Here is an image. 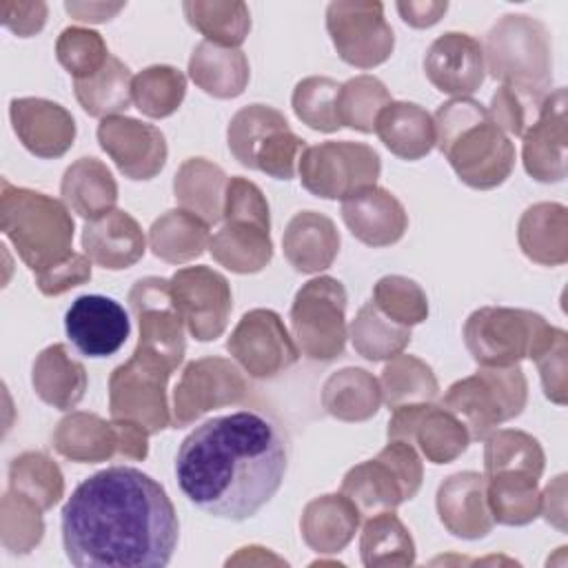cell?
Here are the masks:
<instances>
[{"label":"cell","instance_id":"22","mask_svg":"<svg viewBox=\"0 0 568 568\" xmlns=\"http://www.w3.org/2000/svg\"><path fill=\"white\" fill-rule=\"evenodd\" d=\"M486 71L484 47L468 33L448 31L433 40L424 58V73L430 84L453 98L475 93Z\"/></svg>","mask_w":568,"mask_h":568},{"label":"cell","instance_id":"51","mask_svg":"<svg viewBox=\"0 0 568 568\" xmlns=\"http://www.w3.org/2000/svg\"><path fill=\"white\" fill-rule=\"evenodd\" d=\"M388 320L402 326H415L428 315V300L422 286L404 275H386L377 280L371 300Z\"/></svg>","mask_w":568,"mask_h":568},{"label":"cell","instance_id":"46","mask_svg":"<svg viewBox=\"0 0 568 568\" xmlns=\"http://www.w3.org/2000/svg\"><path fill=\"white\" fill-rule=\"evenodd\" d=\"M9 488L33 499L42 510L53 508L64 495V479L44 453H22L9 466Z\"/></svg>","mask_w":568,"mask_h":568},{"label":"cell","instance_id":"53","mask_svg":"<svg viewBox=\"0 0 568 568\" xmlns=\"http://www.w3.org/2000/svg\"><path fill=\"white\" fill-rule=\"evenodd\" d=\"M566 353H568L566 333L561 328H555L548 324L541 331V335L537 337V342L528 355L539 368V377H541L546 397L559 406L566 404V393H568Z\"/></svg>","mask_w":568,"mask_h":568},{"label":"cell","instance_id":"9","mask_svg":"<svg viewBox=\"0 0 568 568\" xmlns=\"http://www.w3.org/2000/svg\"><path fill=\"white\" fill-rule=\"evenodd\" d=\"M226 140L233 158L248 169H257L275 180H291L306 149L286 118L266 104L242 106L229 122Z\"/></svg>","mask_w":568,"mask_h":568},{"label":"cell","instance_id":"17","mask_svg":"<svg viewBox=\"0 0 568 568\" xmlns=\"http://www.w3.org/2000/svg\"><path fill=\"white\" fill-rule=\"evenodd\" d=\"M169 282L186 331L200 342L220 337L233 308L226 277L209 266H186L175 271Z\"/></svg>","mask_w":568,"mask_h":568},{"label":"cell","instance_id":"49","mask_svg":"<svg viewBox=\"0 0 568 568\" xmlns=\"http://www.w3.org/2000/svg\"><path fill=\"white\" fill-rule=\"evenodd\" d=\"M42 513L44 510L33 499L9 488L0 506L2 546L13 555H27L36 548L44 532Z\"/></svg>","mask_w":568,"mask_h":568},{"label":"cell","instance_id":"6","mask_svg":"<svg viewBox=\"0 0 568 568\" xmlns=\"http://www.w3.org/2000/svg\"><path fill=\"white\" fill-rule=\"evenodd\" d=\"M486 67L495 80L532 95H548L552 82L550 36L530 16L501 18L486 38Z\"/></svg>","mask_w":568,"mask_h":568},{"label":"cell","instance_id":"24","mask_svg":"<svg viewBox=\"0 0 568 568\" xmlns=\"http://www.w3.org/2000/svg\"><path fill=\"white\" fill-rule=\"evenodd\" d=\"M11 124L22 146L38 158H60L75 140L73 115L44 98H16L9 106Z\"/></svg>","mask_w":568,"mask_h":568},{"label":"cell","instance_id":"44","mask_svg":"<svg viewBox=\"0 0 568 568\" xmlns=\"http://www.w3.org/2000/svg\"><path fill=\"white\" fill-rule=\"evenodd\" d=\"M184 16L206 42L237 49L251 29V16L244 2H184Z\"/></svg>","mask_w":568,"mask_h":568},{"label":"cell","instance_id":"32","mask_svg":"<svg viewBox=\"0 0 568 568\" xmlns=\"http://www.w3.org/2000/svg\"><path fill=\"white\" fill-rule=\"evenodd\" d=\"M517 240L526 257L544 266L568 260V211L557 202H539L519 220Z\"/></svg>","mask_w":568,"mask_h":568},{"label":"cell","instance_id":"45","mask_svg":"<svg viewBox=\"0 0 568 568\" xmlns=\"http://www.w3.org/2000/svg\"><path fill=\"white\" fill-rule=\"evenodd\" d=\"M544 462L546 457L539 442L524 430L501 428L484 437V477L504 470H526L541 477Z\"/></svg>","mask_w":568,"mask_h":568},{"label":"cell","instance_id":"19","mask_svg":"<svg viewBox=\"0 0 568 568\" xmlns=\"http://www.w3.org/2000/svg\"><path fill=\"white\" fill-rule=\"evenodd\" d=\"M246 395L240 368L224 357H202L186 364L173 390V424L189 426L204 413L237 404Z\"/></svg>","mask_w":568,"mask_h":568},{"label":"cell","instance_id":"47","mask_svg":"<svg viewBox=\"0 0 568 568\" xmlns=\"http://www.w3.org/2000/svg\"><path fill=\"white\" fill-rule=\"evenodd\" d=\"M186 93V78L182 71L155 64L140 71L131 82L133 104L149 118H166L180 109Z\"/></svg>","mask_w":568,"mask_h":568},{"label":"cell","instance_id":"7","mask_svg":"<svg viewBox=\"0 0 568 568\" xmlns=\"http://www.w3.org/2000/svg\"><path fill=\"white\" fill-rule=\"evenodd\" d=\"M526 399L528 384L519 364L479 366L477 373L450 384L442 406L468 428L470 439H484L499 424L521 415Z\"/></svg>","mask_w":568,"mask_h":568},{"label":"cell","instance_id":"42","mask_svg":"<svg viewBox=\"0 0 568 568\" xmlns=\"http://www.w3.org/2000/svg\"><path fill=\"white\" fill-rule=\"evenodd\" d=\"M382 388V402H386L390 408L404 406V404H419V402H433L439 393L437 377L433 368L417 359L415 355H395L382 371L379 379Z\"/></svg>","mask_w":568,"mask_h":568},{"label":"cell","instance_id":"50","mask_svg":"<svg viewBox=\"0 0 568 568\" xmlns=\"http://www.w3.org/2000/svg\"><path fill=\"white\" fill-rule=\"evenodd\" d=\"M339 82L324 75H311L297 82L293 91V111L311 129L333 133L342 129L337 120Z\"/></svg>","mask_w":568,"mask_h":568},{"label":"cell","instance_id":"41","mask_svg":"<svg viewBox=\"0 0 568 568\" xmlns=\"http://www.w3.org/2000/svg\"><path fill=\"white\" fill-rule=\"evenodd\" d=\"M133 75L126 64H122L115 55L106 60V64L87 80H73L75 98L82 109L93 118H111L120 115L133 102L131 98Z\"/></svg>","mask_w":568,"mask_h":568},{"label":"cell","instance_id":"1","mask_svg":"<svg viewBox=\"0 0 568 568\" xmlns=\"http://www.w3.org/2000/svg\"><path fill=\"white\" fill-rule=\"evenodd\" d=\"M60 528L78 568H164L180 537L164 486L133 466H109L80 481Z\"/></svg>","mask_w":568,"mask_h":568},{"label":"cell","instance_id":"5","mask_svg":"<svg viewBox=\"0 0 568 568\" xmlns=\"http://www.w3.org/2000/svg\"><path fill=\"white\" fill-rule=\"evenodd\" d=\"M224 224L211 235L209 251L233 273H257L273 257L268 202L257 184L231 178L224 195Z\"/></svg>","mask_w":568,"mask_h":568},{"label":"cell","instance_id":"36","mask_svg":"<svg viewBox=\"0 0 568 568\" xmlns=\"http://www.w3.org/2000/svg\"><path fill=\"white\" fill-rule=\"evenodd\" d=\"M539 477L526 470H504L486 477V501L493 521L526 526L541 515Z\"/></svg>","mask_w":568,"mask_h":568},{"label":"cell","instance_id":"38","mask_svg":"<svg viewBox=\"0 0 568 568\" xmlns=\"http://www.w3.org/2000/svg\"><path fill=\"white\" fill-rule=\"evenodd\" d=\"M209 224L184 209H171L149 229V246L155 257L169 264H184L209 248Z\"/></svg>","mask_w":568,"mask_h":568},{"label":"cell","instance_id":"54","mask_svg":"<svg viewBox=\"0 0 568 568\" xmlns=\"http://www.w3.org/2000/svg\"><path fill=\"white\" fill-rule=\"evenodd\" d=\"M546 98L532 95L526 91H519L515 87L501 84L493 98H490V118L493 122L506 133V135H517L521 138L526 129L537 120L539 109Z\"/></svg>","mask_w":568,"mask_h":568},{"label":"cell","instance_id":"27","mask_svg":"<svg viewBox=\"0 0 568 568\" xmlns=\"http://www.w3.org/2000/svg\"><path fill=\"white\" fill-rule=\"evenodd\" d=\"M144 233L140 224L120 209L89 220L82 229L84 255L109 271L133 266L144 255Z\"/></svg>","mask_w":568,"mask_h":568},{"label":"cell","instance_id":"29","mask_svg":"<svg viewBox=\"0 0 568 568\" xmlns=\"http://www.w3.org/2000/svg\"><path fill=\"white\" fill-rule=\"evenodd\" d=\"M359 519L362 515L342 493L322 495L306 504L300 519V530L308 548L320 555H335L348 546Z\"/></svg>","mask_w":568,"mask_h":568},{"label":"cell","instance_id":"30","mask_svg":"<svg viewBox=\"0 0 568 568\" xmlns=\"http://www.w3.org/2000/svg\"><path fill=\"white\" fill-rule=\"evenodd\" d=\"M53 448L78 464L106 462L120 455V435L115 422H106L95 413L73 410L53 430Z\"/></svg>","mask_w":568,"mask_h":568},{"label":"cell","instance_id":"8","mask_svg":"<svg viewBox=\"0 0 568 568\" xmlns=\"http://www.w3.org/2000/svg\"><path fill=\"white\" fill-rule=\"evenodd\" d=\"M422 479L424 468L417 450L404 439H388L375 459L362 462L344 475L339 493L368 519L413 499Z\"/></svg>","mask_w":568,"mask_h":568},{"label":"cell","instance_id":"35","mask_svg":"<svg viewBox=\"0 0 568 568\" xmlns=\"http://www.w3.org/2000/svg\"><path fill=\"white\" fill-rule=\"evenodd\" d=\"M226 175L204 158H189L175 173L173 191L180 209L197 215L209 226L222 220Z\"/></svg>","mask_w":568,"mask_h":568},{"label":"cell","instance_id":"55","mask_svg":"<svg viewBox=\"0 0 568 568\" xmlns=\"http://www.w3.org/2000/svg\"><path fill=\"white\" fill-rule=\"evenodd\" d=\"M89 280H91V260L84 253H73L62 264L44 273H38L36 286L40 288L42 295L51 297V295H62Z\"/></svg>","mask_w":568,"mask_h":568},{"label":"cell","instance_id":"31","mask_svg":"<svg viewBox=\"0 0 568 568\" xmlns=\"http://www.w3.org/2000/svg\"><path fill=\"white\" fill-rule=\"evenodd\" d=\"M375 133L393 155L410 162L435 146L433 115L415 102H388L375 120Z\"/></svg>","mask_w":568,"mask_h":568},{"label":"cell","instance_id":"26","mask_svg":"<svg viewBox=\"0 0 568 568\" xmlns=\"http://www.w3.org/2000/svg\"><path fill=\"white\" fill-rule=\"evenodd\" d=\"M437 515L444 528L455 537H486L495 524L486 501V477L464 470L444 479L437 488Z\"/></svg>","mask_w":568,"mask_h":568},{"label":"cell","instance_id":"10","mask_svg":"<svg viewBox=\"0 0 568 568\" xmlns=\"http://www.w3.org/2000/svg\"><path fill=\"white\" fill-rule=\"evenodd\" d=\"M291 331L302 355L315 362H328L344 353L346 291L339 280L320 275L308 280L293 300Z\"/></svg>","mask_w":568,"mask_h":568},{"label":"cell","instance_id":"43","mask_svg":"<svg viewBox=\"0 0 568 568\" xmlns=\"http://www.w3.org/2000/svg\"><path fill=\"white\" fill-rule=\"evenodd\" d=\"M353 348L371 362L390 359L410 344V328L388 320L373 302L364 304L351 324Z\"/></svg>","mask_w":568,"mask_h":568},{"label":"cell","instance_id":"21","mask_svg":"<svg viewBox=\"0 0 568 568\" xmlns=\"http://www.w3.org/2000/svg\"><path fill=\"white\" fill-rule=\"evenodd\" d=\"M64 331L82 355L111 357L124 346L131 333V320L120 302L91 293L71 302L64 315Z\"/></svg>","mask_w":568,"mask_h":568},{"label":"cell","instance_id":"58","mask_svg":"<svg viewBox=\"0 0 568 568\" xmlns=\"http://www.w3.org/2000/svg\"><path fill=\"white\" fill-rule=\"evenodd\" d=\"M566 475H559L548 488L541 493V513L548 524L557 526L559 530H566Z\"/></svg>","mask_w":568,"mask_h":568},{"label":"cell","instance_id":"39","mask_svg":"<svg viewBox=\"0 0 568 568\" xmlns=\"http://www.w3.org/2000/svg\"><path fill=\"white\" fill-rule=\"evenodd\" d=\"M379 382L364 368H342L322 388V406L342 422H364L379 410Z\"/></svg>","mask_w":568,"mask_h":568},{"label":"cell","instance_id":"59","mask_svg":"<svg viewBox=\"0 0 568 568\" xmlns=\"http://www.w3.org/2000/svg\"><path fill=\"white\" fill-rule=\"evenodd\" d=\"M124 4H93V2H67L64 9L82 22H104L111 20V16H115Z\"/></svg>","mask_w":568,"mask_h":568},{"label":"cell","instance_id":"3","mask_svg":"<svg viewBox=\"0 0 568 568\" xmlns=\"http://www.w3.org/2000/svg\"><path fill=\"white\" fill-rule=\"evenodd\" d=\"M435 144L470 189H495L515 169V146L473 98H453L433 115Z\"/></svg>","mask_w":568,"mask_h":568},{"label":"cell","instance_id":"25","mask_svg":"<svg viewBox=\"0 0 568 568\" xmlns=\"http://www.w3.org/2000/svg\"><path fill=\"white\" fill-rule=\"evenodd\" d=\"M342 220L353 237L373 248L399 242L408 226L402 202L377 184L342 200Z\"/></svg>","mask_w":568,"mask_h":568},{"label":"cell","instance_id":"18","mask_svg":"<svg viewBox=\"0 0 568 568\" xmlns=\"http://www.w3.org/2000/svg\"><path fill=\"white\" fill-rule=\"evenodd\" d=\"M388 439H404L433 464L457 459L470 444L468 428L442 404L419 402L393 408Z\"/></svg>","mask_w":568,"mask_h":568},{"label":"cell","instance_id":"57","mask_svg":"<svg viewBox=\"0 0 568 568\" xmlns=\"http://www.w3.org/2000/svg\"><path fill=\"white\" fill-rule=\"evenodd\" d=\"M448 2H397V11L402 20L415 29H426L439 22V18L446 13Z\"/></svg>","mask_w":568,"mask_h":568},{"label":"cell","instance_id":"11","mask_svg":"<svg viewBox=\"0 0 568 568\" xmlns=\"http://www.w3.org/2000/svg\"><path fill=\"white\" fill-rule=\"evenodd\" d=\"M297 173L308 193L324 200H346L377 182L382 162L377 151L362 142H320L302 151Z\"/></svg>","mask_w":568,"mask_h":568},{"label":"cell","instance_id":"52","mask_svg":"<svg viewBox=\"0 0 568 568\" xmlns=\"http://www.w3.org/2000/svg\"><path fill=\"white\" fill-rule=\"evenodd\" d=\"M55 55L73 80L93 78L111 58L102 36L84 27H67L58 36Z\"/></svg>","mask_w":568,"mask_h":568},{"label":"cell","instance_id":"14","mask_svg":"<svg viewBox=\"0 0 568 568\" xmlns=\"http://www.w3.org/2000/svg\"><path fill=\"white\" fill-rule=\"evenodd\" d=\"M129 304L140 324L135 353L153 357L175 371L186 351V326L173 302L171 282L153 275L138 280L129 291Z\"/></svg>","mask_w":568,"mask_h":568},{"label":"cell","instance_id":"33","mask_svg":"<svg viewBox=\"0 0 568 568\" xmlns=\"http://www.w3.org/2000/svg\"><path fill=\"white\" fill-rule=\"evenodd\" d=\"M31 384L44 404L58 410H71L84 397L87 371L69 355L64 344H53L36 357Z\"/></svg>","mask_w":568,"mask_h":568},{"label":"cell","instance_id":"20","mask_svg":"<svg viewBox=\"0 0 568 568\" xmlns=\"http://www.w3.org/2000/svg\"><path fill=\"white\" fill-rule=\"evenodd\" d=\"M98 142L129 180H151L166 162L164 133L126 115H111L98 124Z\"/></svg>","mask_w":568,"mask_h":568},{"label":"cell","instance_id":"4","mask_svg":"<svg viewBox=\"0 0 568 568\" xmlns=\"http://www.w3.org/2000/svg\"><path fill=\"white\" fill-rule=\"evenodd\" d=\"M0 231L36 275L75 253L71 251L73 217L69 206L47 193L13 186L9 180H2Z\"/></svg>","mask_w":568,"mask_h":568},{"label":"cell","instance_id":"13","mask_svg":"<svg viewBox=\"0 0 568 568\" xmlns=\"http://www.w3.org/2000/svg\"><path fill=\"white\" fill-rule=\"evenodd\" d=\"M171 373V366L133 351V355L109 377L111 419L133 422L149 435L164 430L173 422L166 402V382Z\"/></svg>","mask_w":568,"mask_h":568},{"label":"cell","instance_id":"23","mask_svg":"<svg viewBox=\"0 0 568 568\" xmlns=\"http://www.w3.org/2000/svg\"><path fill=\"white\" fill-rule=\"evenodd\" d=\"M524 169L537 182H561L566 178V89L546 95L537 120L526 129Z\"/></svg>","mask_w":568,"mask_h":568},{"label":"cell","instance_id":"37","mask_svg":"<svg viewBox=\"0 0 568 568\" xmlns=\"http://www.w3.org/2000/svg\"><path fill=\"white\" fill-rule=\"evenodd\" d=\"M191 80L213 98H235L248 82V62L240 49L200 42L189 60Z\"/></svg>","mask_w":568,"mask_h":568},{"label":"cell","instance_id":"48","mask_svg":"<svg viewBox=\"0 0 568 568\" xmlns=\"http://www.w3.org/2000/svg\"><path fill=\"white\" fill-rule=\"evenodd\" d=\"M393 102L388 89L375 75H357L339 87L337 120L342 126L373 133L379 111Z\"/></svg>","mask_w":568,"mask_h":568},{"label":"cell","instance_id":"56","mask_svg":"<svg viewBox=\"0 0 568 568\" xmlns=\"http://www.w3.org/2000/svg\"><path fill=\"white\" fill-rule=\"evenodd\" d=\"M0 16L7 29L20 38H29L44 27L47 4L44 2H2Z\"/></svg>","mask_w":568,"mask_h":568},{"label":"cell","instance_id":"34","mask_svg":"<svg viewBox=\"0 0 568 568\" xmlns=\"http://www.w3.org/2000/svg\"><path fill=\"white\" fill-rule=\"evenodd\" d=\"M60 193L62 202L87 222L106 215L118 202V184L106 164L95 158L73 162L64 171Z\"/></svg>","mask_w":568,"mask_h":568},{"label":"cell","instance_id":"15","mask_svg":"<svg viewBox=\"0 0 568 568\" xmlns=\"http://www.w3.org/2000/svg\"><path fill=\"white\" fill-rule=\"evenodd\" d=\"M326 29L337 55L357 69H373L386 62L395 47L382 2H331Z\"/></svg>","mask_w":568,"mask_h":568},{"label":"cell","instance_id":"28","mask_svg":"<svg viewBox=\"0 0 568 568\" xmlns=\"http://www.w3.org/2000/svg\"><path fill=\"white\" fill-rule=\"evenodd\" d=\"M282 248L297 273H320L339 253V233L331 217L317 211H300L284 231Z\"/></svg>","mask_w":568,"mask_h":568},{"label":"cell","instance_id":"2","mask_svg":"<svg viewBox=\"0 0 568 568\" xmlns=\"http://www.w3.org/2000/svg\"><path fill=\"white\" fill-rule=\"evenodd\" d=\"M288 442L280 424L260 410H235L191 430L175 455V479L200 510L244 521L282 486Z\"/></svg>","mask_w":568,"mask_h":568},{"label":"cell","instance_id":"40","mask_svg":"<svg viewBox=\"0 0 568 568\" xmlns=\"http://www.w3.org/2000/svg\"><path fill=\"white\" fill-rule=\"evenodd\" d=\"M359 555L368 568L413 566L415 541L395 510H386L366 519L359 537Z\"/></svg>","mask_w":568,"mask_h":568},{"label":"cell","instance_id":"12","mask_svg":"<svg viewBox=\"0 0 568 568\" xmlns=\"http://www.w3.org/2000/svg\"><path fill=\"white\" fill-rule=\"evenodd\" d=\"M548 322L526 308L484 306L468 315L464 342L479 366H515L530 355Z\"/></svg>","mask_w":568,"mask_h":568},{"label":"cell","instance_id":"16","mask_svg":"<svg viewBox=\"0 0 568 568\" xmlns=\"http://www.w3.org/2000/svg\"><path fill=\"white\" fill-rule=\"evenodd\" d=\"M226 351L255 379H271L300 357L295 339L288 335L282 317L271 308L244 313L226 339Z\"/></svg>","mask_w":568,"mask_h":568}]
</instances>
